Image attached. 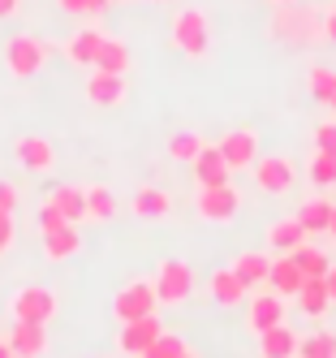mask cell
Here are the masks:
<instances>
[{"mask_svg":"<svg viewBox=\"0 0 336 358\" xmlns=\"http://www.w3.org/2000/svg\"><path fill=\"white\" fill-rule=\"evenodd\" d=\"M272 39L289 43V48H310L323 39V13L310 9V5H276L272 13Z\"/></svg>","mask_w":336,"mask_h":358,"instance_id":"6da1fadb","label":"cell"},{"mask_svg":"<svg viewBox=\"0 0 336 358\" xmlns=\"http://www.w3.org/2000/svg\"><path fill=\"white\" fill-rule=\"evenodd\" d=\"M168 39L181 57L190 61H207L212 57V17H207L198 5H186L173 13V27H168Z\"/></svg>","mask_w":336,"mask_h":358,"instance_id":"7a4b0ae2","label":"cell"},{"mask_svg":"<svg viewBox=\"0 0 336 358\" xmlns=\"http://www.w3.org/2000/svg\"><path fill=\"white\" fill-rule=\"evenodd\" d=\"M48 57H52V48L39 39V35H13L5 43V69H9V78H35V73L48 69Z\"/></svg>","mask_w":336,"mask_h":358,"instance_id":"3957f363","label":"cell"},{"mask_svg":"<svg viewBox=\"0 0 336 358\" xmlns=\"http://www.w3.org/2000/svg\"><path fill=\"white\" fill-rule=\"evenodd\" d=\"M151 285H155V298H160V306H181L190 294H194V268L186 259H160L155 264V276H151Z\"/></svg>","mask_w":336,"mask_h":358,"instance_id":"277c9868","label":"cell"},{"mask_svg":"<svg viewBox=\"0 0 336 358\" xmlns=\"http://www.w3.org/2000/svg\"><path fill=\"white\" fill-rule=\"evenodd\" d=\"M9 311L22 324H52L57 311H61V298H57V289H48V285H22L9 298Z\"/></svg>","mask_w":336,"mask_h":358,"instance_id":"5b68a950","label":"cell"},{"mask_svg":"<svg viewBox=\"0 0 336 358\" xmlns=\"http://www.w3.org/2000/svg\"><path fill=\"white\" fill-rule=\"evenodd\" d=\"M194 212L207 224H228L242 212V190L233 182H224V186H194Z\"/></svg>","mask_w":336,"mask_h":358,"instance_id":"8992f818","label":"cell"},{"mask_svg":"<svg viewBox=\"0 0 336 358\" xmlns=\"http://www.w3.org/2000/svg\"><path fill=\"white\" fill-rule=\"evenodd\" d=\"M254 186L263 190V194H272V199H280V194H289L293 190V182H298V164L284 156V151H272V156H258L254 160Z\"/></svg>","mask_w":336,"mask_h":358,"instance_id":"52a82bcc","label":"cell"},{"mask_svg":"<svg viewBox=\"0 0 336 358\" xmlns=\"http://www.w3.org/2000/svg\"><path fill=\"white\" fill-rule=\"evenodd\" d=\"M155 311H160V298H155V285H151V280H129V285H121L117 298H112L117 324L143 320V315H155Z\"/></svg>","mask_w":336,"mask_h":358,"instance_id":"ba28073f","label":"cell"},{"mask_svg":"<svg viewBox=\"0 0 336 358\" xmlns=\"http://www.w3.org/2000/svg\"><path fill=\"white\" fill-rule=\"evenodd\" d=\"M216 147H220V156H224V164L233 173H246L258 160V130H254V125H233Z\"/></svg>","mask_w":336,"mask_h":358,"instance_id":"9c48e42d","label":"cell"},{"mask_svg":"<svg viewBox=\"0 0 336 358\" xmlns=\"http://www.w3.org/2000/svg\"><path fill=\"white\" fill-rule=\"evenodd\" d=\"M164 332V324H160V315H143V320H129V324H121V332H117V350L125 354V358H143L147 350H151V341Z\"/></svg>","mask_w":336,"mask_h":358,"instance_id":"30bf717a","label":"cell"},{"mask_svg":"<svg viewBox=\"0 0 336 358\" xmlns=\"http://www.w3.org/2000/svg\"><path fill=\"white\" fill-rule=\"evenodd\" d=\"M284 315H289V302H284V294H276L272 285H263V294H254L250 298V311H246V328L254 332H263L272 324H284Z\"/></svg>","mask_w":336,"mask_h":358,"instance_id":"8fae6325","label":"cell"},{"mask_svg":"<svg viewBox=\"0 0 336 358\" xmlns=\"http://www.w3.org/2000/svg\"><path fill=\"white\" fill-rule=\"evenodd\" d=\"M13 160L26 173H52L57 169V147H52L48 138H39V134H22L13 143Z\"/></svg>","mask_w":336,"mask_h":358,"instance_id":"7c38bea8","label":"cell"},{"mask_svg":"<svg viewBox=\"0 0 336 358\" xmlns=\"http://www.w3.org/2000/svg\"><path fill=\"white\" fill-rule=\"evenodd\" d=\"M87 99H91L95 108H117V104H125V73L91 69L87 73Z\"/></svg>","mask_w":336,"mask_h":358,"instance_id":"4fadbf2b","label":"cell"},{"mask_svg":"<svg viewBox=\"0 0 336 358\" xmlns=\"http://www.w3.org/2000/svg\"><path fill=\"white\" fill-rule=\"evenodd\" d=\"M263 238H268V250L272 255H293L302 242H310V234H306V224L298 220V216H284V220H272L268 229H263Z\"/></svg>","mask_w":336,"mask_h":358,"instance_id":"5bb4252c","label":"cell"},{"mask_svg":"<svg viewBox=\"0 0 336 358\" xmlns=\"http://www.w3.org/2000/svg\"><path fill=\"white\" fill-rule=\"evenodd\" d=\"M78 250H82V229L78 224H61V229H48L43 234V259L48 264H69Z\"/></svg>","mask_w":336,"mask_h":358,"instance_id":"9a60e30c","label":"cell"},{"mask_svg":"<svg viewBox=\"0 0 336 358\" xmlns=\"http://www.w3.org/2000/svg\"><path fill=\"white\" fill-rule=\"evenodd\" d=\"M190 169H194V186H224L228 177H233V169L224 164V156H220L216 143H212V147L203 143V151L190 160Z\"/></svg>","mask_w":336,"mask_h":358,"instance_id":"2e32d148","label":"cell"},{"mask_svg":"<svg viewBox=\"0 0 336 358\" xmlns=\"http://www.w3.org/2000/svg\"><path fill=\"white\" fill-rule=\"evenodd\" d=\"M9 345L17 358H43L48 354V324H22L13 320V332H9Z\"/></svg>","mask_w":336,"mask_h":358,"instance_id":"e0dca14e","label":"cell"},{"mask_svg":"<svg viewBox=\"0 0 336 358\" xmlns=\"http://www.w3.org/2000/svg\"><path fill=\"white\" fill-rule=\"evenodd\" d=\"M207 289H212V302L224 306V311H233V306L246 302V294H250V289H246V280L233 272V268H216L212 280H207Z\"/></svg>","mask_w":336,"mask_h":358,"instance_id":"ac0fdd59","label":"cell"},{"mask_svg":"<svg viewBox=\"0 0 336 358\" xmlns=\"http://www.w3.org/2000/svg\"><path fill=\"white\" fill-rule=\"evenodd\" d=\"M228 268L246 280V289H263L268 276H272V250H242Z\"/></svg>","mask_w":336,"mask_h":358,"instance_id":"d6986e66","label":"cell"},{"mask_svg":"<svg viewBox=\"0 0 336 358\" xmlns=\"http://www.w3.org/2000/svg\"><path fill=\"white\" fill-rule=\"evenodd\" d=\"M298 332L289 324H272L258 332V358H298Z\"/></svg>","mask_w":336,"mask_h":358,"instance_id":"ffe728a7","label":"cell"},{"mask_svg":"<svg viewBox=\"0 0 336 358\" xmlns=\"http://www.w3.org/2000/svg\"><path fill=\"white\" fill-rule=\"evenodd\" d=\"M43 203H52V208H57L65 220H73V224L87 220V186H69V182L65 186H52Z\"/></svg>","mask_w":336,"mask_h":358,"instance_id":"44dd1931","label":"cell"},{"mask_svg":"<svg viewBox=\"0 0 336 358\" xmlns=\"http://www.w3.org/2000/svg\"><path fill=\"white\" fill-rule=\"evenodd\" d=\"M293 302H298V311H302L306 320H323V315L332 311V294H328V285H323V276L302 280V289L293 294Z\"/></svg>","mask_w":336,"mask_h":358,"instance_id":"7402d4cb","label":"cell"},{"mask_svg":"<svg viewBox=\"0 0 336 358\" xmlns=\"http://www.w3.org/2000/svg\"><path fill=\"white\" fill-rule=\"evenodd\" d=\"M129 65H134V57H129V43L117 39V35H103L91 69H103V73H129Z\"/></svg>","mask_w":336,"mask_h":358,"instance_id":"603a6c76","label":"cell"},{"mask_svg":"<svg viewBox=\"0 0 336 358\" xmlns=\"http://www.w3.org/2000/svg\"><path fill=\"white\" fill-rule=\"evenodd\" d=\"M129 208H134V216H143V220H160V216L173 212V194L160 190V186H138Z\"/></svg>","mask_w":336,"mask_h":358,"instance_id":"cb8c5ba5","label":"cell"},{"mask_svg":"<svg viewBox=\"0 0 336 358\" xmlns=\"http://www.w3.org/2000/svg\"><path fill=\"white\" fill-rule=\"evenodd\" d=\"M302 268L293 264V255H272V276H268V285L276 289V294H284V298H293L298 289H302Z\"/></svg>","mask_w":336,"mask_h":358,"instance_id":"d4e9b609","label":"cell"},{"mask_svg":"<svg viewBox=\"0 0 336 358\" xmlns=\"http://www.w3.org/2000/svg\"><path fill=\"white\" fill-rule=\"evenodd\" d=\"M99 39H103V31H99V27L78 31V35L65 43V61H69V65H82V69H91V65H95V52H99Z\"/></svg>","mask_w":336,"mask_h":358,"instance_id":"484cf974","label":"cell"},{"mask_svg":"<svg viewBox=\"0 0 336 358\" xmlns=\"http://www.w3.org/2000/svg\"><path fill=\"white\" fill-rule=\"evenodd\" d=\"M293 264L302 268V276H306V280H315V276H328L332 255H328L323 246H315V242H302V246L293 250Z\"/></svg>","mask_w":336,"mask_h":358,"instance_id":"4316f807","label":"cell"},{"mask_svg":"<svg viewBox=\"0 0 336 358\" xmlns=\"http://www.w3.org/2000/svg\"><path fill=\"white\" fill-rule=\"evenodd\" d=\"M298 220L306 224L310 238H315V234H328V224H332V203H328V199H306L302 208H298Z\"/></svg>","mask_w":336,"mask_h":358,"instance_id":"83f0119b","label":"cell"},{"mask_svg":"<svg viewBox=\"0 0 336 358\" xmlns=\"http://www.w3.org/2000/svg\"><path fill=\"white\" fill-rule=\"evenodd\" d=\"M112 216H117L112 186H87V220H112Z\"/></svg>","mask_w":336,"mask_h":358,"instance_id":"f1b7e54d","label":"cell"},{"mask_svg":"<svg viewBox=\"0 0 336 358\" xmlns=\"http://www.w3.org/2000/svg\"><path fill=\"white\" fill-rule=\"evenodd\" d=\"M298 358H336V332L332 328H319L310 337L298 341Z\"/></svg>","mask_w":336,"mask_h":358,"instance_id":"f546056e","label":"cell"},{"mask_svg":"<svg viewBox=\"0 0 336 358\" xmlns=\"http://www.w3.org/2000/svg\"><path fill=\"white\" fill-rule=\"evenodd\" d=\"M306 87H310V95H315L319 104H332V99H336V69H328V65H310Z\"/></svg>","mask_w":336,"mask_h":358,"instance_id":"4dcf8cb0","label":"cell"},{"mask_svg":"<svg viewBox=\"0 0 336 358\" xmlns=\"http://www.w3.org/2000/svg\"><path fill=\"white\" fill-rule=\"evenodd\" d=\"M198 151H203V138H198V134H190V130H181V134H173V138H168V160L190 164Z\"/></svg>","mask_w":336,"mask_h":358,"instance_id":"1f68e13d","label":"cell"},{"mask_svg":"<svg viewBox=\"0 0 336 358\" xmlns=\"http://www.w3.org/2000/svg\"><path fill=\"white\" fill-rule=\"evenodd\" d=\"M310 182L315 186H336V151H315V160H310Z\"/></svg>","mask_w":336,"mask_h":358,"instance_id":"d6a6232c","label":"cell"},{"mask_svg":"<svg viewBox=\"0 0 336 358\" xmlns=\"http://www.w3.org/2000/svg\"><path fill=\"white\" fill-rule=\"evenodd\" d=\"M181 350H186V341H181L177 332H160V337L151 341V350H147L143 358H177Z\"/></svg>","mask_w":336,"mask_h":358,"instance_id":"836d02e7","label":"cell"},{"mask_svg":"<svg viewBox=\"0 0 336 358\" xmlns=\"http://www.w3.org/2000/svg\"><path fill=\"white\" fill-rule=\"evenodd\" d=\"M315 151H336V117L315 125Z\"/></svg>","mask_w":336,"mask_h":358,"instance_id":"e575fe53","label":"cell"},{"mask_svg":"<svg viewBox=\"0 0 336 358\" xmlns=\"http://www.w3.org/2000/svg\"><path fill=\"white\" fill-rule=\"evenodd\" d=\"M61 224H73V220H65L57 208H52V203H43V208H39V234H48V229H61Z\"/></svg>","mask_w":336,"mask_h":358,"instance_id":"d590c367","label":"cell"},{"mask_svg":"<svg viewBox=\"0 0 336 358\" xmlns=\"http://www.w3.org/2000/svg\"><path fill=\"white\" fill-rule=\"evenodd\" d=\"M17 242V224H13V212L0 208V250H9Z\"/></svg>","mask_w":336,"mask_h":358,"instance_id":"8d00e7d4","label":"cell"},{"mask_svg":"<svg viewBox=\"0 0 336 358\" xmlns=\"http://www.w3.org/2000/svg\"><path fill=\"white\" fill-rule=\"evenodd\" d=\"M57 9H61V13H73V17H95L91 0H57Z\"/></svg>","mask_w":336,"mask_h":358,"instance_id":"74e56055","label":"cell"},{"mask_svg":"<svg viewBox=\"0 0 336 358\" xmlns=\"http://www.w3.org/2000/svg\"><path fill=\"white\" fill-rule=\"evenodd\" d=\"M0 208H5V212L17 208V186L9 182V177H0Z\"/></svg>","mask_w":336,"mask_h":358,"instance_id":"f35d334b","label":"cell"},{"mask_svg":"<svg viewBox=\"0 0 336 358\" xmlns=\"http://www.w3.org/2000/svg\"><path fill=\"white\" fill-rule=\"evenodd\" d=\"M323 39H332V43H336V0L323 9Z\"/></svg>","mask_w":336,"mask_h":358,"instance_id":"ab89813d","label":"cell"},{"mask_svg":"<svg viewBox=\"0 0 336 358\" xmlns=\"http://www.w3.org/2000/svg\"><path fill=\"white\" fill-rule=\"evenodd\" d=\"M17 9H22V0H0V22L17 17Z\"/></svg>","mask_w":336,"mask_h":358,"instance_id":"60d3db41","label":"cell"},{"mask_svg":"<svg viewBox=\"0 0 336 358\" xmlns=\"http://www.w3.org/2000/svg\"><path fill=\"white\" fill-rule=\"evenodd\" d=\"M323 285H328V294H332V306H336V264L328 268V276H323Z\"/></svg>","mask_w":336,"mask_h":358,"instance_id":"b9f144b4","label":"cell"},{"mask_svg":"<svg viewBox=\"0 0 336 358\" xmlns=\"http://www.w3.org/2000/svg\"><path fill=\"white\" fill-rule=\"evenodd\" d=\"M112 5H117V0H91V9H95V17H99L103 9H112Z\"/></svg>","mask_w":336,"mask_h":358,"instance_id":"7bdbcfd3","label":"cell"},{"mask_svg":"<svg viewBox=\"0 0 336 358\" xmlns=\"http://www.w3.org/2000/svg\"><path fill=\"white\" fill-rule=\"evenodd\" d=\"M0 358H17V354H13V345H9V337H0Z\"/></svg>","mask_w":336,"mask_h":358,"instance_id":"ee69618b","label":"cell"},{"mask_svg":"<svg viewBox=\"0 0 336 358\" xmlns=\"http://www.w3.org/2000/svg\"><path fill=\"white\" fill-rule=\"evenodd\" d=\"M328 234L336 238V203H332V224H328Z\"/></svg>","mask_w":336,"mask_h":358,"instance_id":"f6af8a7d","label":"cell"},{"mask_svg":"<svg viewBox=\"0 0 336 358\" xmlns=\"http://www.w3.org/2000/svg\"><path fill=\"white\" fill-rule=\"evenodd\" d=\"M177 358H194V354H190V350H181V354H177Z\"/></svg>","mask_w":336,"mask_h":358,"instance_id":"bcb514c9","label":"cell"},{"mask_svg":"<svg viewBox=\"0 0 336 358\" xmlns=\"http://www.w3.org/2000/svg\"><path fill=\"white\" fill-rule=\"evenodd\" d=\"M272 5H293V0H272Z\"/></svg>","mask_w":336,"mask_h":358,"instance_id":"7dc6e473","label":"cell"},{"mask_svg":"<svg viewBox=\"0 0 336 358\" xmlns=\"http://www.w3.org/2000/svg\"><path fill=\"white\" fill-rule=\"evenodd\" d=\"M147 5H164V0H147Z\"/></svg>","mask_w":336,"mask_h":358,"instance_id":"c3c4849f","label":"cell"},{"mask_svg":"<svg viewBox=\"0 0 336 358\" xmlns=\"http://www.w3.org/2000/svg\"><path fill=\"white\" fill-rule=\"evenodd\" d=\"M328 108H336V99H332V104H328Z\"/></svg>","mask_w":336,"mask_h":358,"instance_id":"681fc988","label":"cell"},{"mask_svg":"<svg viewBox=\"0 0 336 358\" xmlns=\"http://www.w3.org/2000/svg\"><path fill=\"white\" fill-rule=\"evenodd\" d=\"M0 255H5V250H0Z\"/></svg>","mask_w":336,"mask_h":358,"instance_id":"f907efd6","label":"cell"}]
</instances>
